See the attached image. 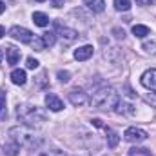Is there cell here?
I'll use <instances>...</instances> for the list:
<instances>
[{"instance_id":"obj_15","label":"cell","mask_w":156,"mask_h":156,"mask_svg":"<svg viewBox=\"0 0 156 156\" xmlns=\"http://www.w3.org/2000/svg\"><path fill=\"white\" fill-rule=\"evenodd\" d=\"M133 35H134L136 38H145L147 35H151V29H149L147 26L136 24V26H133Z\"/></svg>"},{"instance_id":"obj_11","label":"cell","mask_w":156,"mask_h":156,"mask_svg":"<svg viewBox=\"0 0 156 156\" xmlns=\"http://www.w3.org/2000/svg\"><path fill=\"white\" fill-rule=\"evenodd\" d=\"M102 129H104V131H105V134H107V136H105V138H107V145H109L111 149H115V147L118 145V142H120L118 133H116V131H113L111 127H107V125H104Z\"/></svg>"},{"instance_id":"obj_26","label":"cell","mask_w":156,"mask_h":156,"mask_svg":"<svg viewBox=\"0 0 156 156\" xmlns=\"http://www.w3.org/2000/svg\"><path fill=\"white\" fill-rule=\"evenodd\" d=\"M69 71H58V80L60 82H69Z\"/></svg>"},{"instance_id":"obj_1","label":"cell","mask_w":156,"mask_h":156,"mask_svg":"<svg viewBox=\"0 0 156 156\" xmlns=\"http://www.w3.org/2000/svg\"><path fill=\"white\" fill-rule=\"evenodd\" d=\"M9 140L15 142L20 149H31L37 151L42 145V138L31 127H11L9 129Z\"/></svg>"},{"instance_id":"obj_32","label":"cell","mask_w":156,"mask_h":156,"mask_svg":"<svg viewBox=\"0 0 156 156\" xmlns=\"http://www.w3.org/2000/svg\"><path fill=\"white\" fill-rule=\"evenodd\" d=\"M4 35H5V29H4V27H2V26H0V38H2V37H4Z\"/></svg>"},{"instance_id":"obj_19","label":"cell","mask_w":156,"mask_h":156,"mask_svg":"<svg viewBox=\"0 0 156 156\" xmlns=\"http://www.w3.org/2000/svg\"><path fill=\"white\" fill-rule=\"evenodd\" d=\"M142 49H144L147 55H151V56H156V40H151V42H144Z\"/></svg>"},{"instance_id":"obj_29","label":"cell","mask_w":156,"mask_h":156,"mask_svg":"<svg viewBox=\"0 0 156 156\" xmlns=\"http://www.w3.org/2000/svg\"><path fill=\"white\" fill-rule=\"evenodd\" d=\"M147 100H149L151 104H154V105H156V93H153V94H149V98H147Z\"/></svg>"},{"instance_id":"obj_9","label":"cell","mask_w":156,"mask_h":156,"mask_svg":"<svg viewBox=\"0 0 156 156\" xmlns=\"http://www.w3.org/2000/svg\"><path fill=\"white\" fill-rule=\"evenodd\" d=\"M45 105H47L49 111H55V113H58V111L64 109L62 100H60L56 94H53V93H47V94H45Z\"/></svg>"},{"instance_id":"obj_21","label":"cell","mask_w":156,"mask_h":156,"mask_svg":"<svg viewBox=\"0 0 156 156\" xmlns=\"http://www.w3.org/2000/svg\"><path fill=\"white\" fill-rule=\"evenodd\" d=\"M127 156H153L151 154V151L149 149H142V147H133L131 151H129V154Z\"/></svg>"},{"instance_id":"obj_10","label":"cell","mask_w":156,"mask_h":156,"mask_svg":"<svg viewBox=\"0 0 156 156\" xmlns=\"http://www.w3.org/2000/svg\"><path fill=\"white\" fill-rule=\"evenodd\" d=\"M93 56V45H82L75 51V58L78 62H83V60H89Z\"/></svg>"},{"instance_id":"obj_18","label":"cell","mask_w":156,"mask_h":156,"mask_svg":"<svg viewBox=\"0 0 156 156\" xmlns=\"http://www.w3.org/2000/svg\"><path fill=\"white\" fill-rule=\"evenodd\" d=\"M35 156H67V154L60 149H37Z\"/></svg>"},{"instance_id":"obj_33","label":"cell","mask_w":156,"mask_h":156,"mask_svg":"<svg viewBox=\"0 0 156 156\" xmlns=\"http://www.w3.org/2000/svg\"><path fill=\"white\" fill-rule=\"evenodd\" d=\"M0 62H2V51H0Z\"/></svg>"},{"instance_id":"obj_17","label":"cell","mask_w":156,"mask_h":156,"mask_svg":"<svg viewBox=\"0 0 156 156\" xmlns=\"http://www.w3.org/2000/svg\"><path fill=\"white\" fill-rule=\"evenodd\" d=\"M2 151H4L7 156H16V154H18V151H20V147H18L15 142H11V140H9L7 144H4V145H2Z\"/></svg>"},{"instance_id":"obj_22","label":"cell","mask_w":156,"mask_h":156,"mask_svg":"<svg viewBox=\"0 0 156 156\" xmlns=\"http://www.w3.org/2000/svg\"><path fill=\"white\" fill-rule=\"evenodd\" d=\"M115 7H116V11H129L131 0H115Z\"/></svg>"},{"instance_id":"obj_5","label":"cell","mask_w":156,"mask_h":156,"mask_svg":"<svg viewBox=\"0 0 156 156\" xmlns=\"http://www.w3.org/2000/svg\"><path fill=\"white\" fill-rule=\"evenodd\" d=\"M123 138L129 144H142V142L147 140V133L144 129H140V127H129V129H125Z\"/></svg>"},{"instance_id":"obj_14","label":"cell","mask_w":156,"mask_h":156,"mask_svg":"<svg viewBox=\"0 0 156 156\" xmlns=\"http://www.w3.org/2000/svg\"><path fill=\"white\" fill-rule=\"evenodd\" d=\"M83 2L93 13H102L105 9V0H83Z\"/></svg>"},{"instance_id":"obj_25","label":"cell","mask_w":156,"mask_h":156,"mask_svg":"<svg viewBox=\"0 0 156 156\" xmlns=\"http://www.w3.org/2000/svg\"><path fill=\"white\" fill-rule=\"evenodd\" d=\"M26 66H27V69H37L38 67V60L37 58H27V64Z\"/></svg>"},{"instance_id":"obj_13","label":"cell","mask_w":156,"mask_h":156,"mask_svg":"<svg viewBox=\"0 0 156 156\" xmlns=\"http://www.w3.org/2000/svg\"><path fill=\"white\" fill-rule=\"evenodd\" d=\"M26 71L24 69H13V73H11V82L15 83V85H24L26 83Z\"/></svg>"},{"instance_id":"obj_27","label":"cell","mask_w":156,"mask_h":156,"mask_svg":"<svg viewBox=\"0 0 156 156\" xmlns=\"http://www.w3.org/2000/svg\"><path fill=\"white\" fill-rule=\"evenodd\" d=\"M154 0H136V4L138 5H149V4H153Z\"/></svg>"},{"instance_id":"obj_28","label":"cell","mask_w":156,"mask_h":156,"mask_svg":"<svg viewBox=\"0 0 156 156\" xmlns=\"http://www.w3.org/2000/svg\"><path fill=\"white\" fill-rule=\"evenodd\" d=\"M113 33H116V37H118V38H123V37H125L123 29H122V31H120V29H113Z\"/></svg>"},{"instance_id":"obj_30","label":"cell","mask_w":156,"mask_h":156,"mask_svg":"<svg viewBox=\"0 0 156 156\" xmlns=\"http://www.w3.org/2000/svg\"><path fill=\"white\" fill-rule=\"evenodd\" d=\"M62 4H64V0H53V5L55 7H62Z\"/></svg>"},{"instance_id":"obj_23","label":"cell","mask_w":156,"mask_h":156,"mask_svg":"<svg viewBox=\"0 0 156 156\" xmlns=\"http://www.w3.org/2000/svg\"><path fill=\"white\" fill-rule=\"evenodd\" d=\"M42 40H44V44L45 45H55V42H56V35L55 33H51V31H47V33H44V37H42Z\"/></svg>"},{"instance_id":"obj_4","label":"cell","mask_w":156,"mask_h":156,"mask_svg":"<svg viewBox=\"0 0 156 156\" xmlns=\"http://www.w3.org/2000/svg\"><path fill=\"white\" fill-rule=\"evenodd\" d=\"M9 37L15 38V40H18V42H22V44H31L33 38H35V35H33L29 29L22 27V26H13V27L9 29Z\"/></svg>"},{"instance_id":"obj_16","label":"cell","mask_w":156,"mask_h":156,"mask_svg":"<svg viewBox=\"0 0 156 156\" xmlns=\"http://www.w3.org/2000/svg\"><path fill=\"white\" fill-rule=\"evenodd\" d=\"M33 22H35L38 27H45V26H49V18H47V15H45V13H40V11H35V13H33Z\"/></svg>"},{"instance_id":"obj_20","label":"cell","mask_w":156,"mask_h":156,"mask_svg":"<svg viewBox=\"0 0 156 156\" xmlns=\"http://www.w3.org/2000/svg\"><path fill=\"white\" fill-rule=\"evenodd\" d=\"M7 109H5V91H0V120H5Z\"/></svg>"},{"instance_id":"obj_12","label":"cell","mask_w":156,"mask_h":156,"mask_svg":"<svg viewBox=\"0 0 156 156\" xmlns=\"http://www.w3.org/2000/svg\"><path fill=\"white\" fill-rule=\"evenodd\" d=\"M5 56H7V64H9V66H15V64H18V60H20V49L9 45V47H5Z\"/></svg>"},{"instance_id":"obj_8","label":"cell","mask_w":156,"mask_h":156,"mask_svg":"<svg viewBox=\"0 0 156 156\" xmlns=\"http://www.w3.org/2000/svg\"><path fill=\"white\" fill-rule=\"evenodd\" d=\"M69 102L75 105V107H82L87 104V94L82 91V89H71L69 91Z\"/></svg>"},{"instance_id":"obj_31","label":"cell","mask_w":156,"mask_h":156,"mask_svg":"<svg viewBox=\"0 0 156 156\" xmlns=\"http://www.w3.org/2000/svg\"><path fill=\"white\" fill-rule=\"evenodd\" d=\"M4 11H5V4H4V2H2V0H0V15H2V13H4Z\"/></svg>"},{"instance_id":"obj_2","label":"cell","mask_w":156,"mask_h":156,"mask_svg":"<svg viewBox=\"0 0 156 156\" xmlns=\"http://www.w3.org/2000/svg\"><path fill=\"white\" fill-rule=\"evenodd\" d=\"M16 116L18 120L26 125V127H40L44 125V122L47 120V113L38 107V105H31V104H20L16 107Z\"/></svg>"},{"instance_id":"obj_24","label":"cell","mask_w":156,"mask_h":156,"mask_svg":"<svg viewBox=\"0 0 156 156\" xmlns=\"http://www.w3.org/2000/svg\"><path fill=\"white\" fill-rule=\"evenodd\" d=\"M31 45H33V49L35 51H44V47H45V44H44V40L42 38H33V42H31Z\"/></svg>"},{"instance_id":"obj_34","label":"cell","mask_w":156,"mask_h":156,"mask_svg":"<svg viewBox=\"0 0 156 156\" xmlns=\"http://www.w3.org/2000/svg\"><path fill=\"white\" fill-rule=\"evenodd\" d=\"M35 2H45V0H35Z\"/></svg>"},{"instance_id":"obj_7","label":"cell","mask_w":156,"mask_h":156,"mask_svg":"<svg viewBox=\"0 0 156 156\" xmlns=\"http://www.w3.org/2000/svg\"><path fill=\"white\" fill-rule=\"evenodd\" d=\"M140 82H142V85H144L145 89L156 93V69H147V71L142 75Z\"/></svg>"},{"instance_id":"obj_6","label":"cell","mask_w":156,"mask_h":156,"mask_svg":"<svg viewBox=\"0 0 156 156\" xmlns=\"http://www.w3.org/2000/svg\"><path fill=\"white\" fill-rule=\"evenodd\" d=\"M55 27H56L55 35H58V38L64 44H73L78 38V33L75 29H71V27H66V26H60V24H55Z\"/></svg>"},{"instance_id":"obj_3","label":"cell","mask_w":156,"mask_h":156,"mask_svg":"<svg viewBox=\"0 0 156 156\" xmlns=\"http://www.w3.org/2000/svg\"><path fill=\"white\" fill-rule=\"evenodd\" d=\"M120 96L113 87H100L91 98V105L98 111H116Z\"/></svg>"}]
</instances>
